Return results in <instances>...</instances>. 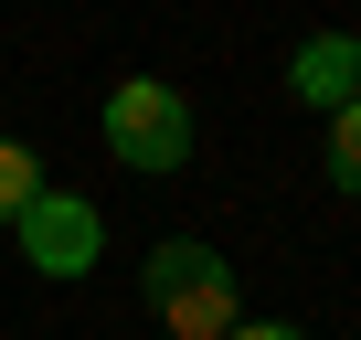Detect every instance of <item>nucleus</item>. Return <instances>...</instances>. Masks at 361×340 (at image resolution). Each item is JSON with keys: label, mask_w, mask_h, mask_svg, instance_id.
<instances>
[{"label": "nucleus", "mask_w": 361, "mask_h": 340, "mask_svg": "<svg viewBox=\"0 0 361 340\" xmlns=\"http://www.w3.org/2000/svg\"><path fill=\"white\" fill-rule=\"evenodd\" d=\"M149 308L170 319V340H224L245 308H234V266L213 255V245H192V234H170L159 255H149Z\"/></svg>", "instance_id": "f257e3e1"}, {"label": "nucleus", "mask_w": 361, "mask_h": 340, "mask_svg": "<svg viewBox=\"0 0 361 340\" xmlns=\"http://www.w3.org/2000/svg\"><path fill=\"white\" fill-rule=\"evenodd\" d=\"M106 149H117L128 170H180V159H192V107H180V85L128 75V85L106 96Z\"/></svg>", "instance_id": "f03ea898"}, {"label": "nucleus", "mask_w": 361, "mask_h": 340, "mask_svg": "<svg viewBox=\"0 0 361 340\" xmlns=\"http://www.w3.org/2000/svg\"><path fill=\"white\" fill-rule=\"evenodd\" d=\"M96 245H106V224H96V202H75V192H43V202L22 213V255H32L43 277H85Z\"/></svg>", "instance_id": "7ed1b4c3"}, {"label": "nucleus", "mask_w": 361, "mask_h": 340, "mask_svg": "<svg viewBox=\"0 0 361 340\" xmlns=\"http://www.w3.org/2000/svg\"><path fill=\"white\" fill-rule=\"evenodd\" d=\"M287 96H298V107H329V117H340V107L361 96V43H350V32H308V43L287 54Z\"/></svg>", "instance_id": "20e7f679"}, {"label": "nucleus", "mask_w": 361, "mask_h": 340, "mask_svg": "<svg viewBox=\"0 0 361 340\" xmlns=\"http://www.w3.org/2000/svg\"><path fill=\"white\" fill-rule=\"evenodd\" d=\"M32 202H43V159H32L22 138H0V224H22Z\"/></svg>", "instance_id": "39448f33"}, {"label": "nucleus", "mask_w": 361, "mask_h": 340, "mask_svg": "<svg viewBox=\"0 0 361 340\" xmlns=\"http://www.w3.org/2000/svg\"><path fill=\"white\" fill-rule=\"evenodd\" d=\"M329 181H340V192H361V96L329 117Z\"/></svg>", "instance_id": "423d86ee"}, {"label": "nucleus", "mask_w": 361, "mask_h": 340, "mask_svg": "<svg viewBox=\"0 0 361 340\" xmlns=\"http://www.w3.org/2000/svg\"><path fill=\"white\" fill-rule=\"evenodd\" d=\"M224 340H298V329H287V319H234Z\"/></svg>", "instance_id": "0eeeda50"}]
</instances>
